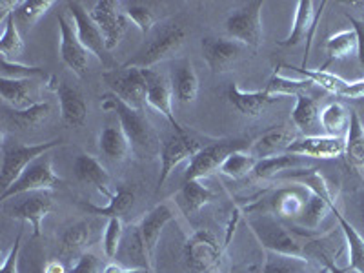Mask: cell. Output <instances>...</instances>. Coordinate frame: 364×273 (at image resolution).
Listing matches in <instances>:
<instances>
[{"label": "cell", "mask_w": 364, "mask_h": 273, "mask_svg": "<svg viewBox=\"0 0 364 273\" xmlns=\"http://www.w3.org/2000/svg\"><path fill=\"white\" fill-rule=\"evenodd\" d=\"M184 41H186V29L182 26H166L151 37V41L146 42L124 66L149 70L162 60L173 58L181 51Z\"/></svg>", "instance_id": "obj_1"}, {"label": "cell", "mask_w": 364, "mask_h": 273, "mask_svg": "<svg viewBox=\"0 0 364 273\" xmlns=\"http://www.w3.org/2000/svg\"><path fill=\"white\" fill-rule=\"evenodd\" d=\"M102 109L106 112H115L117 117L120 120V128L128 136L132 149L136 151H151L155 148V132L149 124L148 117L144 115V112H139V109H133L129 106H126L122 100L117 99L115 95H106L102 102Z\"/></svg>", "instance_id": "obj_2"}, {"label": "cell", "mask_w": 364, "mask_h": 273, "mask_svg": "<svg viewBox=\"0 0 364 273\" xmlns=\"http://www.w3.org/2000/svg\"><path fill=\"white\" fill-rule=\"evenodd\" d=\"M148 71L142 68L120 66L117 70L106 71L102 80L109 87L112 95L122 100L129 108L142 112L148 95Z\"/></svg>", "instance_id": "obj_3"}, {"label": "cell", "mask_w": 364, "mask_h": 273, "mask_svg": "<svg viewBox=\"0 0 364 273\" xmlns=\"http://www.w3.org/2000/svg\"><path fill=\"white\" fill-rule=\"evenodd\" d=\"M63 144V139H53V141L41 142V144H2V168H0V188H2V191L9 190V186L24 173V170L31 162Z\"/></svg>", "instance_id": "obj_4"}, {"label": "cell", "mask_w": 364, "mask_h": 273, "mask_svg": "<svg viewBox=\"0 0 364 273\" xmlns=\"http://www.w3.org/2000/svg\"><path fill=\"white\" fill-rule=\"evenodd\" d=\"M250 228L257 235L259 242L269 252L277 253V255L286 257V259H304V248L302 242L288 230L277 223L272 217H255L250 219Z\"/></svg>", "instance_id": "obj_5"}, {"label": "cell", "mask_w": 364, "mask_h": 273, "mask_svg": "<svg viewBox=\"0 0 364 273\" xmlns=\"http://www.w3.org/2000/svg\"><path fill=\"white\" fill-rule=\"evenodd\" d=\"M262 4L261 0L248 2L245 8L237 9L224 22L228 38H233L245 48H253L257 50L262 44Z\"/></svg>", "instance_id": "obj_6"}, {"label": "cell", "mask_w": 364, "mask_h": 273, "mask_svg": "<svg viewBox=\"0 0 364 273\" xmlns=\"http://www.w3.org/2000/svg\"><path fill=\"white\" fill-rule=\"evenodd\" d=\"M63 181L55 173L53 170V161L48 154L38 157L37 161H33L24 170V173L13 182L9 190L2 191L0 193V200L13 199V197H18V195L24 193H33V191H50L53 188L60 186Z\"/></svg>", "instance_id": "obj_7"}, {"label": "cell", "mask_w": 364, "mask_h": 273, "mask_svg": "<svg viewBox=\"0 0 364 273\" xmlns=\"http://www.w3.org/2000/svg\"><path fill=\"white\" fill-rule=\"evenodd\" d=\"M90 15L95 21V24L99 26L108 51L115 50L129 26V18L126 17L122 4L115 2V0H99L90 9Z\"/></svg>", "instance_id": "obj_8"}, {"label": "cell", "mask_w": 364, "mask_h": 273, "mask_svg": "<svg viewBox=\"0 0 364 273\" xmlns=\"http://www.w3.org/2000/svg\"><path fill=\"white\" fill-rule=\"evenodd\" d=\"M223 257V248L215 235L208 230H199L188 239L184 246V259L191 273H206L215 269Z\"/></svg>", "instance_id": "obj_9"}, {"label": "cell", "mask_w": 364, "mask_h": 273, "mask_svg": "<svg viewBox=\"0 0 364 273\" xmlns=\"http://www.w3.org/2000/svg\"><path fill=\"white\" fill-rule=\"evenodd\" d=\"M237 149H242V146H240V142L232 141L217 142V144L203 148L188 164V170L184 173V182L200 181V178H206L208 175L219 171L228 155L237 151Z\"/></svg>", "instance_id": "obj_10"}, {"label": "cell", "mask_w": 364, "mask_h": 273, "mask_svg": "<svg viewBox=\"0 0 364 273\" xmlns=\"http://www.w3.org/2000/svg\"><path fill=\"white\" fill-rule=\"evenodd\" d=\"M200 144L195 139H191L188 133H173L170 139L162 142L161 148V177H159V186H162L173 170L181 162L191 161L195 155L200 151Z\"/></svg>", "instance_id": "obj_11"}, {"label": "cell", "mask_w": 364, "mask_h": 273, "mask_svg": "<svg viewBox=\"0 0 364 273\" xmlns=\"http://www.w3.org/2000/svg\"><path fill=\"white\" fill-rule=\"evenodd\" d=\"M68 9L71 13V24H73L77 37L82 42L84 48L91 55H95L100 63H106V55H108L106 41H104L102 33H100L99 26L91 18L90 11H86V8L80 2H70Z\"/></svg>", "instance_id": "obj_12"}, {"label": "cell", "mask_w": 364, "mask_h": 273, "mask_svg": "<svg viewBox=\"0 0 364 273\" xmlns=\"http://www.w3.org/2000/svg\"><path fill=\"white\" fill-rule=\"evenodd\" d=\"M58 28H60V58L77 77L82 79L90 70V55H87L90 51L84 48L82 42L77 37L73 24L63 13L58 15Z\"/></svg>", "instance_id": "obj_13"}, {"label": "cell", "mask_w": 364, "mask_h": 273, "mask_svg": "<svg viewBox=\"0 0 364 273\" xmlns=\"http://www.w3.org/2000/svg\"><path fill=\"white\" fill-rule=\"evenodd\" d=\"M17 204H13L9 210V215L13 219L29 223L33 228V235L38 237L42 233V220L53 211V199L50 191H33V193H24Z\"/></svg>", "instance_id": "obj_14"}, {"label": "cell", "mask_w": 364, "mask_h": 273, "mask_svg": "<svg viewBox=\"0 0 364 273\" xmlns=\"http://www.w3.org/2000/svg\"><path fill=\"white\" fill-rule=\"evenodd\" d=\"M173 219V211L168 204H159L154 210L148 211L142 220L139 223V226L135 228L136 235L141 239L142 250H144L146 261L151 266V259H154V253L157 250L159 239H161L162 230L166 228V224Z\"/></svg>", "instance_id": "obj_15"}, {"label": "cell", "mask_w": 364, "mask_h": 273, "mask_svg": "<svg viewBox=\"0 0 364 273\" xmlns=\"http://www.w3.org/2000/svg\"><path fill=\"white\" fill-rule=\"evenodd\" d=\"M245 53V46L233 38L206 37L203 41V55L213 73H224Z\"/></svg>", "instance_id": "obj_16"}, {"label": "cell", "mask_w": 364, "mask_h": 273, "mask_svg": "<svg viewBox=\"0 0 364 273\" xmlns=\"http://www.w3.org/2000/svg\"><path fill=\"white\" fill-rule=\"evenodd\" d=\"M286 154L310 159H337L344 154V139L330 135L302 136L291 142Z\"/></svg>", "instance_id": "obj_17"}, {"label": "cell", "mask_w": 364, "mask_h": 273, "mask_svg": "<svg viewBox=\"0 0 364 273\" xmlns=\"http://www.w3.org/2000/svg\"><path fill=\"white\" fill-rule=\"evenodd\" d=\"M51 90L57 93L58 102H60V115H63L64 124L70 128H80L87 120V104L79 90L68 86L66 82H60L55 77H51Z\"/></svg>", "instance_id": "obj_18"}, {"label": "cell", "mask_w": 364, "mask_h": 273, "mask_svg": "<svg viewBox=\"0 0 364 273\" xmlns=\"http://www.w3.org/2000/svg\"><path fill=\"white\" fill-rule=\"evenodd\" d=\"M146 102L154 109H157L162 117H164L171 126H173L175 133L182 135L186 133V129L178 124V120L175 119L173 113V90L164 80V77L155 71H148V95H146Z\"/></svg>", "instance_id": "obj_19"}, {"label": "cell", "mask_w": 364, "mask_h": 273, "mask_svg": "<svg viewBox=\"0 0 364 273\" xmlns=\"http://www.w3.org/2000/svg\"><path fill=\"white\" fill-rule=\"evenodd\" d=\"M321 13H323V9L318 11L315 2H311V0H301L297 4V9H295V21L294 26H291V33L284 41L279 42V44L284 46V48H291V46H299L301 42L308 41V50H310L315 24L321 18Z\"/></svg>", "instance_id": "obj_20"}, {"label": "cell", "mask_w": 364, "mask_h": 273, "mask_svg": "<svg viewBox=\"0 0 364 273\" xmlns=\"http://www.w3.org/2000/svg\"><path fill=\"white\" fill-rule=\"evenodd\" d=\"M0 95L11 109H28L41 104L37 87L31 79H2L0 77Z\"/></svg>", "instance_id": "obj_21"}, {"label": "cell", "mask_w": 364, "mask_h": 273, "mask_svg": "<svg viewBox=\"0 0 364 273\" xmlns=\"http://www.w3.org/2000/svg\"><path fill=\"white\" fill-rule=\"evenodd\" d=\"M297 141L295 132L286 126H273L268 132L262 133L252 146L250 154L255 159H266L273 157V155L286 154V149L290 148L291 142Z\"/></svg>", "instance_id": "obj_22"}, {"label": "cell", "mask_w": 364, "mask_h": 273, "mask_svg": "<svg viewBox=\"0 0 364 273\" xmlns=\"http://www.w3.org/2000/svg\"><path fill=\"white\" fill-rule=\"evenodd\" d=\"M73 171H75V177L79 178L80 182L97 188L104 197L112 199L113 193L109 191V173L108 170L100 164L99 159L86 154L79 155V157L75 159Z\"/></svg>", "instance_id": "obj_23"}, {"label": "cell", "mask_w": 364, "mask_h": 273, "mask_svg": "<svg viewBox=\"0 0 364 273\" xmlns=\"http://www.w3.org/2000/svg\"><path fill=\"white\" fill-rule=\"evenodd\" d=\"M228 99L232 102L233 108L239 113H242L245 117H259L269 104H273L275 100H279V97H272L269 93H266L264 90L261 91H245L240 90L237 84H232L228 87Z\"/></svg>", "instance_id": "obj_24"}, {"label": "cell", "mask_w": 364, "mask_h": 273, "mask_svg": "<svg viewBox=\"0 0 364 273\" xmlns=\"http://www.w3.org/2000/svg\"><path fill=\"white\" fill-rule=\"evenodd\" d=\"M291 120L297 126L299 132H302L306 136L323 135L321 129V109L318 102L306 93L295 97V108L291 112Z\"/></svg>", "instance_id": "obj_25"}, {"label": "cell", "mask_w": 364, "mask_h": 273, "mask_svg": "<svg viewBox=\"0 0 364 273\" xmlns=\"http://www.w3.org/2000/svg\"><path fill=\"white\" fill-rule=\"evenodd\" d=\"M331 211H333V215L336 219L339 220V226L343 230V235L346 239V246H348V272H357V273H364V237L357 232L353 224L348 223L344 219V215L339 211L337 204L331 206Z\"/></svg>", "instance_id": "obj_26"}, {"label": "cell", "mask_w": 364, "mask_h": 273, "mask_svg": "<svg viewBox=\"0 0 364 273\" xmlns=\"http://www.w3.org/2000/svg\"><path fill=\"white\" fill-rule=\"evenodd\" d=\"M215 199L213 191L208 186H204L200 181H188L184 182L182 190L177 193V204L182 210V213L188 217L195 215L197 211L203 210L206 204Z\"/></svg>", "instance_id": "obj_27"}, {"label": "cell", "mask_w": 364, "mask_h": 273, "mask_svg": "<svg viewBox=\"0 0 364 273\" xmlns=\"http://www.w3.org/2000/svg\"><path fill=\"white\" fill-rule=\"evenodd\" d=\"M133 203H135V193L128 188L120 186L119 190L113 193V197L109 199L108 206H95L91 203H80V206L90 213V215H100V217H108V219H122V217L128 213L133 208Z\"/></svg>", "instance_id": "obj_28"}, {"label": "cell", "mask_w": 364, "mask_h": 273, "mask_svg": "<svg viewBox=\"0 0 364 273\" xmlns=\"http://www.w3.org/2000/svg\"><path fill=\"white\" fill-rule=\"evenodd\" d=\"M173 93L181 104H191L199 95V77L188 60H182L173 71Z\"/></svg>", "instance_id": "obj_29"}, {"label": "cell", "mask_w": 364, "mask_h": 273, "mask_svg": "<svg viewBox=\"0 0 364 273\" xmlns=\"http://www.w3.org/2000/svg\"><path fill=\"white\" fill-rule=\"evenodd\" d=\"M99 148L106 157L113 159V161H122L132 151V144H129L128 136L122 132L120 124L106 126L100 132Z\"/></svg>", "instance_id": "obj_30"}, {"label": "cell", "mask_w": 364, "mask_h": 273, "mask_svg": "<svg viewBox=\"0 0 364 273\" xmlns=\"http://www.w3.org/2000/svg\"><path fill=\"white\" fill-rule=\"evenodd\" d=\"M344 154L353 166L364 168V126L360 124V119L355 112L350 113Z\"/></svg>", "instance_id": "obj_31"}, {"label": "cell", "mask_w": 364, "mask_h": 273, "mask_svg": "<svg viewBox=\"0 0 364 273\" xmlns=\"http://www.w3.org/2000/svg\"><path fill=\"white\" fill-rule=\"evenodd\" d=\"M304 164H306V162L302 161V157H299V155L279 154V155H273V157L259 159L253 173H255V177L259 178H272L277 173H281V171L297 170V168H301V166Z\"/></svg>", "instance_id": "obj_32"}, {"label": "cell", "mask_w": 364, "mask_h": 273, "mask_svg": "<svg viewBox=\"0 0 364 273\" xmlns=\"http://www.w3.org/2000/svg\"><path fill=\"white\" fill-rule=\"evenodd\" d=\"M91 240V224L87 220L70 226L60 239V252L64 255H82Z\"/></svg>", "instance_id": "obj_33"}, {"label": "cell", "mask_w": 364, "mask_h": 273, "mask_svg": "<svg viewBox=\"0 0 364 273\" xmlns=\"http://www.w3.org/2000/svg\"><path fill=\"white\" fill-rule=\"evenodd\" d=\"M22 53H24V41L21 37L15 17L11 15L4 22V31H2V37H0V55L6 60L17 63V58L22 57Z\"/></svg>", "instance_id": "obj_34"}, {"label": "cell", "mask_w": 364, "mask_h": 273, "mask_svg": "<svg viewBox=\"0 0 364 273\" xmlns=\"http://www.w3.org/2000/svg\"><path fill=\"white\" fill-rule=\"evenodd\" d=\"M308 193L302 190H282L273 197V208L279 215L294 217L302 215L308 203Z\"/></svg>", "instance_id": "obj_35"}, {"label": "cell", "mask_w": 364, "mask_h": 273, "mask_svg": "<svg viewBox=\"0 0 364 273\" xmlns=\"http://www.w3.org/2000/svg\"><path fill=\"white\" fill-rule=\"evenodd\" d=\"M350 115L341 104H328L326 108L321 109V129L323 135L343 136L344 129L348 128Z\"/></svg>", "instance_id": "obj_36"}, {"label": "cell", "mask_w": 364, "mask_h": 273, "mask_svg": "<svg viewBox=\"0 0 364 273\" xmlns=\"http://www.w3.org/2000/svg\"><path fill=\"white\" fill-rule=\"evenodd\" d=\"M357 46H359V38H357L355 29H343L328 38L326 53L331 60H339V58H346L352 53H357Z\"/></svg>", "instance_id": "obj_37"}, {"label": "cell", "mask_w": 364, "mask_h": 273, "mask_svg": "<svg viewBox=\"0 0 364 273\" xmlns=\"http://www.w3.org/2000/svg\"><path fill=\"white\" fill-rule=\"evenodd\" d=\"M314 86V82L308 79H290V77H282L279 73H273V77L269 79L268 86L264 87L266 93H269L272 97H282V95H302L306 93L310 87Z\"/></svg>", "instance_id": "obj_38"}, {"label": "cell", "mask_w": 364, "mask_h": 273, "mask_svg": "<svg viewBox=\"0 0 364 273\" xmlns=\"http://www.w3.org/2000/svg\"><path fill=\"white\" fill-rule=\"evenodd\" d=\"M51 115V104L50 102H41L37 106H31L28 109H11L8 113V120L11 124L18 126L21 129L35 128V126L42 124L48 117Z\"/></svg>", "instance_id": "obj_39"}, {"label": "cell", "mask_w": 364, "mask_h": 273, "mask_svg": "<svg viewBox=\"0 0 364 273\" xmlns=\"http://www.w3.org/2000/svg\"><path fill=\"white\" fill-rule=\"evenodd\" d=\"M288 70H295L297 73H301L304 79L311 80L314 84H317V86H321L323 90L330 91V93H336V95L343 97V93L346 91L348 87V80L341 79V77H337V75L333 73H328V71L324 70H308V68H288Z\"/></svg>", "instance_id": "obj_40"}, {"label": "cell", "mask_w": 364, "mask_h": 273, "mask_svg": "<svg viewBox=\"0 0 364 273\" xmlns=\"http://www.w3.org/2000/svg\"><path fill=\"white\" fill-rule=\"evenodd\" d=\"M257 162H259V159L253 157L252 154H246L242 149H237V151L228 155L219 171L223 175H226V177L240 178L245 177V175L252 173L255 170Z\"/></svg>", "instance_id": "obj_41"}, {"label": "cell", "mask_w": 364, "mask_h": 273, "mask_svg": "<svg viewBox=\"0 0 364 273\" xmlns=\"http://www.w3.org/2000/svg\"><path fill=\"white\" fill-rule=\"evenodd\" d=\"M53 4V0H26V2H21L17 11L13 13V17L17 26L31 28Z\"/></svg>", "instance_id": "obj_42"}, {"label": "cell", "mask_w": 364, "mask_h": 273, "mask_svg": "<svg viewBox=\"0 0 364 273\" xmlns=\"http://www.w3.org/2000/svg\"><path fill=\"white\" fill-rule=\"evenodd\" d=\"M124 13L126 17L129 18V22H132L142 35L149 33V31L154 29V26L157 24L155 13L149 9V6L141 4V2H126Z\"/></svg>", "instance_id": "obj_43"}, {"label": "cell", "mask_w": 364, "mask_h": 273, "mask_svg": "<svg viewBox=\"0 0 364 273\" xmlns=\"http://www.w3.org/2000/svg\"><path fill=\"white\" fill-rule=\"evenodd\" d=\"M336 204V200H326L318 195H310L306 206H304V211H302V219H304V224L310 228H317L318 223L324 219L331 211V206Z\"/></svg>", "instance_id": "obj_44"}, {"label": "cell", "mask_w": 364, "mask_h": 273, "mask_svg": "<svg viewBox=\"0 0 364 273\" xmlns=\"http://www.w3.org/2000/svg\"><path fill=\"white\" fill-rule=\"evenodd\" d=\"M42 75H44L42 68L11 63V60H6V58L0 60V77L2 79H33V77H42Z\"/></svg>", "instance_id": "obj_45"}, {"label": "cell", "mask_w": 364, "mask_h": 273, "mask_svg": "<svg viewBox=\"0 0 364 273\" xmlns=\"http://www.w3.org/2000/svg\"><path fill=\"white\" fill-rule=\"evenodd\" d=\"M122 235H124V224L122 219H108L106 224V233H104V252L109 259H115L117 253L120 250V242H122Z\"/></svg>", "instance_id": "obj_46"}, {"label": "cell", "mask_w": 364, "mask_h": 273, "mask_svg": "<svg viewBox=\"0 0 364 273\" xmlns=\"http://www.w3.org/2000/svg\"><path fill=\"white\" fill-rule=\"evenodd\" d=\"M22 233L24 232L18 233L15 242H13L8 257L4 259V264H2V268H0V273H18L17 264H18V253H21V245H22Z\"/></svg>", "instance_id": "obj_47"}, {"label": "cell", "mask_w": 364, "mask_h": 273, "mask_svg": "<svg viewBox=\"0 0 364 273\" xmlns=\"http://www.w3.org/2000/svg\"><path fill=\"white\" fill-rule=\"evenodd\" d=\"M99 259H97L93 253L84 252L82 255L79 257L77 264L70 269V273H99Z\"/></svg>", "instance_id": "obj_48"}, {"label": "cell", "mask_w": 364, "mask_h": 273, "mask_svg": "<svg viewBox=\"0 0 364 273\" xmlns=\"http://www.w3.org/2000/svg\"><path fill=\"white\" fill-rule=\"evenodd\" d=\"M348 18H350V22L353 24L357 38H359V46H357V57H359L360 64H363V68H364V22L357 21V18H353V17H348Z\"/></svg>", "instance_id": "obj_49"}, {"label": "cell", "mask_w": 364, "mask_h": 273, "mask_svg": "<svg viewBox=\"0 0 364 273\" xmlns=\"http://www.w3.org/2000/svg\"><path fill=\"white\" fill-rule=\"evenodd\" d=\"M104 273H154L151 269L148 268H122V266L119 264H108L106 266V269H104Z\"/></svg>", "instance_id": "obj_50"}, {"label": "cell", "mask_w": 364, "mask_h": 273, "mask_svg": "<svg viewBox=\"0 0 364 273\" xmlns=\"http://www.w3.org/2000/svg\"><path fill=\"white\" fill-rule=\"evenodd\" d=\"M262 273H295V269L284 262H268Z\"/></svg>", "instance_id": "obj_51"}, {"label": "cell", "mask_w": 364, "mask_h": 273, "mask_svg": "<svg viewBox=\"0 0 364 273\" xmlns=\"http://www.w3.org/2000/svg\"><path fill=\"white\" fill-rule=\"evenodd\" d=\"M44 273H66V272H64V268H63V264H60V262L51 261V262H48V264H46Z\"/></svg>", "instance_id": "obj_52"}, {"label": "cell", "mask_w": 364, "mask_h": 273, "mask_svg": "<svg viewBox=\"0 0 364 273\" xmlns=\"http://www.w3.org/2000/svg\"><path fill=\"white\" fill-rule=\"evenodd\" d=\"M330 273H343V272H339V269H336V266L330 264Z\"/></svg>", "instance_id": "obj_53"}, {"label": "cell", "mask_w": 364, "mask_h": 273, "mask_svg": "<svg viewBox=\"0 0 364 273\" xmlns=\"http://www.w3.org/2000/svg\"><path fill=\"white\" fill-rule=\"evenodd\" d=\"M363 213H364V211H363ZM363 219H364V215H363Z\"/></svg>", "instance_id": "obj_54"}]
</instances>
